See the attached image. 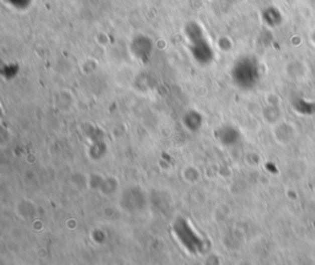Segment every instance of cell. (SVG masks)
I'll return each mask as SVG.
<instances>
[{
  "label": "cell",
  "instance_id": "obj_1",
  "mask_svg": "<svg viewBox=\"0 0 315 265\" xmlns=\"http://www.w3.org/2000/svg\"><path fill=\"white\" fill-rule=\"evenodd\" d=\"M275 137L279 143H289L295 137V128L289 122H278L275 126Z\"/></svg>",
  "mask_w": 315,
  "mask_h": 265
}]
</instances>
